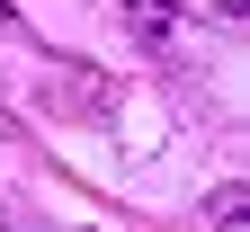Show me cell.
Masks as SVG:
<instances>
[{"label": "cell", "mask_w": 250, "mask_h": 232, "mask_svg": "<svg viewBox=\"0 0 250 232\" xmlns=\"http://www.w3.org/2000/svg\"><path fill=\"white\" fill-rule=\"evenodd\" d=\"M206 214H214V223H241V214H250V188H214Z\"/></svg>", "instance_id": "cell-3"}, {"label": "cell", "mask_w": 250, "mask_h": 232, "mask_svg": "<svg viewBox=\"0 0 250 232\" xmlns=\"http://www.w3.org/2000/svg\"><path fill=\"white\" fill-rule=\"evenodd\" d=\"M54 107H62V116H107V81L62 72V81H54Z\"/></svg>", "instance_id": "cell-2"}, {"label": "cell", "mask_w": 250, "mask_h": 232, "mask_svg": "<svg viewBox=\"0 0 250 232\" xmlns=\"http://www.w3.org/2000/svg\"><path fill=\"white\" fill-rule=\"evenodd\" d=\"M125 27H134V45L161 54V45L179 36V0H125Z\"/></svg>", "instance_id": "cell-1"}, {"label": "cell", "mask_w": 250, "mask_h": 232, "mask_svg": "<svg viewBox=\"0 0 250 232\" xmlns=\"http://www.w3.org/2000/svg\"><path fill=\"white\" fill-rule=\"evenodd\" d=\"M0 232H18V223H9V214H0Z\"/></svg>", "instance_id": "cell-4"}]
</instances>
